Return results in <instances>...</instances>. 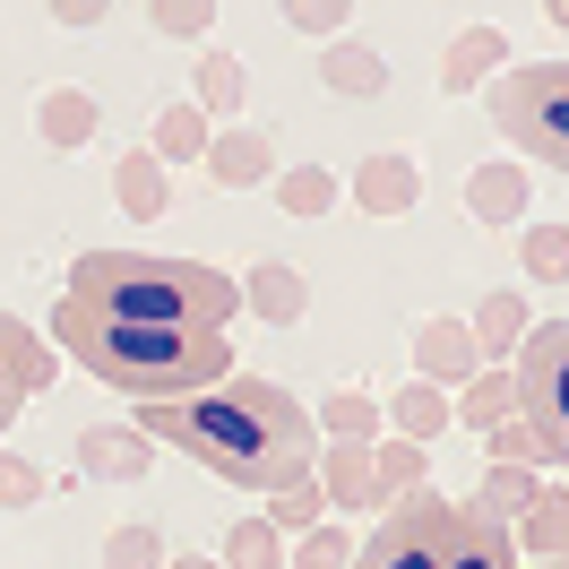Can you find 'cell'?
Returning <instances> with one entry per match:
<instances>
[{
    "label": "cell",
    "instance_id": "1",
    "mask_svg": "<svg viewBox=\"0 0 569 569\" xmlns=\"http://www.w3.org/2000/svg\"><path fill=\"white\" fill-rule=\"evenodd\" d=\"M147 440H173L181 458H199L233 492H284L320 466V423L268 380H216L173 406H139Z\"/></svg>",
    "mask_w": 569,
    "mask_h": 569
},
{
    "label": "cell",
    "instance_id": "2",
    "mask_svg": "<svg viewBox=\"0 0 569 569\" xmlns=\"http://www.w3.org/2000/svg\"><path fill=\"white\" fill-rule=\"evenodd\" d=\"M52 346L104 380L112 397H139V406H173V397H199L216 380H233V346L216 328H139V320H96L61 302L52 311Z\"/></svg>",
    "mask_w": 569,
    "mask_h": 569
},
{
    "label": "cell",
    "instance_id": "3",
    "mask_svg": "<svg viewBox=\"0 0 569 569\" xmlns=\"http://www.w3.org/2000/svg\"><path fill=\"white\" fill-rule=\"evenodd\" d=\"M70 302L96 320H139V328H216L242 311V284L199 259H164V250H87L70 268Z\"/></svg>",
    "mask_w": 569,
    "mask_h": 569
},
{
    "label": "cell",
    "instance_id": "4",
    "mask_svg": "<svg viewBox=\"0 0 569 569\" xmlns=\"http://www.w3.org/2000/svg\"><path fill=\"white\" fill-rule=\"evenodd\" d=\"M492 121L527 164L569 173V61H527L492 78Z\"/></svg>",
    "mask_w": 569,
    "mask_h": 569
},
{
    "label": "cell",
    "instance_id": "5",
    "mask_svg": "<svg viewBox=\"0 0 569 569\" xmlns=\"http://www.w3.org/2000/svg\"><path fill=\"white\" fill-rule=\"evenodd\" d=\"M509 389H518V423L535 431L543 466H569V320H543L518 337Z\"/></svg>",
    "mask_w": 569,
    "mask_h": 569
},
{
    "label": "cell",
    "instance_id": "6",
    "mask_svg": "<svg viewBox=\"0 0 569 569\" xmlns=\"http://www.w3.org/2000/svg\"><path fill=\"white\" fill-rule=\"evenodd\" d=\"M449 535H458V500L406 492V500H389V518L355 543L346 569H440L449 561Z\"/></svg>",
    "mask_w": 569,
    "mask_h": 569
},
{
    "label": "cell",
    "instance_id": "7",
    "mask_svg": "<svg viewBox=\"0 0 569 569\" xmlns=\"http://www.w3.org/2000/svg\"><path fill=\"white\" fill-rule=\"evenodd\" d=\"M43 380H52V355H43V337L18 320V311H0V431L18 423V406H27Z\"/></svg>",
    "mask_w": 569,
    "mask_h": 569
},
{
    "label": "cell",
    "instance_id": "8",
    "mask_svg": "<svg viewBox=\"0 0 569 569\" xmlns=\"http://www.w3.org/2000/svg\"><path fill=\"white\" fill-rule=\"evenodd\" d=\"M415 371H423L431 389L458 397L466 380L483 371V355H475V328H466V320H423V328H415Z\"/></svg>",
    "mask_w": 569,
    "mask_h": 569
},
{
    "label": "cell",
    "instance_id": "9",
    "mask_svg": "<svg viewBox=\"0 0 569 569\" xmlns=\"http://www.w3.org/2000/svg\"><path fill=\"white\" fill-rule=\"evenodd\" d=\"M78 466L87 475H112V483H139L147 466H156V440L139 423H87L78 431Z\"/></svg>",
    "mask_w": 569,
    "mask_h": 569
},
{
    "label": "cell",
    "instance_id": "10",
    "mask_svg": "<svg viewBox=\"0 0 569 569\" xmlns=\"http://www.w3.org/2000/svg\"><path fill=\"white\" fill-rule=\"evenodd\" d=\"M509 543H518V569L569 561V492H535L527 509H518V527H509Z\"/></svg>",
    "mask_w": 569,
    "mask_h": 569
},
{
    "label": "cell",
    "instance_id": "11",
    "mask_svg": "<svg viewBox=\"0 0 569 569\" xmlns=\"http://www.w3.org/2000/svg\"><path fill=\"white\" fill-rule=\"evenodd\" d=\"M440 569H518L509 518H492V509H475V500H466V509H458V535H449V561H440Z\"/></svg>",
    "mask_w": 569,
    "mask_h": 569
},
{
    "label": "cell",
    "instance_id": "12",
    "mask_svg": "<svg viewBox=\"0 0 569 569\" xmlns=\"http://www.w3.org/2000/svg\"><path fill=\"white\" fill-rule=\"evenodd\" d=\"M199 164H208L224 190H250V181H268V173H277V139H268V130H216Z\"/></svg>",
    "mask_w": 569,
    "mask_h": 569
},
{
    "label": "cell",
    "instance_id": "13",
    "mask_svg": "<svg viewBox=\"0 0 569 569\" xmlns=\"http://www.w3.org/2000/svg\"><path fill=\"white\" fill-rule=\"evenodd\" d=\"M311 475H320L328 509H380V492H371V440H328Z\"/></svg>",
    "mask_w": 569,
    "mask_h": 569
},
{
    "label": "cell",
    "instance_id": "14",
    "mask_svg": "<svg viewBox=\"0 0 569 569\" xmlns=\"http://www.w3.org/2000/svg\"><path fill=\"white\" fill-rule=\"evenodd\" d=\"M500 70H509V36H500V27H466V36L440 52V87H449V96H475V87L500 78Z\"/></svg>",
    "mask_w": 569,
    "mask_h": 569
},
{
    "label": "cell",
    "instance_id": "15",
    "mask_svg": "<svg viewBox=\"0 0 569 569\" xmlns=\"http://www.w3.org/2000/svg\"><path fill=\"white\" fill-rule=\"evenodd\" d=\"M242 311H250V320H268V328H293L302 311H311V284L268 259V268H250V277H242Z\"/></svg>",
    "mask_w": 569,
    "mask_h": 569
},
{
    "label": "cell",
    "instance_id": "16",
    "mask_svg": "<svg viewBox=\"0 0 569 569\" xmlns=\"http://www.w3.org/2000/svg\"><path fill=\"white\" fill-rule=\"evenodd\" d=\"M380 423L397 431V440H440V431L458 423V406H449V389H431V380H406V389L389 397V415H380Z\"/></svg>",
    "mask_w": 569,
    "mask_h": 569
},
{
    "label": "cell",
    "instance_id": "17",
    "mask_svg": "<svg viewBox=\"0 0 569 569\" xmlns=\"http://www.w3.org/2000/svg\"><path fill=\"white\" fill-rule=\"evenodd\" d=\"M112 190H121V208L139 216V224H156V216H164V199H173V181H164V156H156V147H130V156L112 164Z\"/></svg>",
    "mask_w": 569,
    "mask_h": 569
},
{
    "label": "cell",
    "instance_id": "18",
    "mask_svg": "<svg viewBox=\"0 0 569 569\" xmlns=\"http://www.w3.org/2000/svg\"><path fill=\"white\" fill-rule=\"evenodd\" d=\"M355 199H362L371 216H406L415 199H423V173H415L406 156H371V164L355 173Z\"/></svg>",
    "mask_w": 569,
    "mask_h": 569
},
{
    "label": "cell",
    "instance_id": "19",
    "mask_svg": "<svg viewBox=\"0 0 569 569\" xmlns=\"http://www.w3.org/2000/svg\"><path fill=\"white\" fill-rule=\"evenodd\" d=\"M320 78H328V96H389V61L371 52V43H328L320 52Z\"/></svg>",
    "mask_w": 569,
    "mask_h": 569
},
{
    "label": "cell",
    "instance_id": "20",
    "mask_svg": "<svg viewBox=\"0 0 569 569\" xmlns=\"http://www.w3.org/2000/svg\"><path fill=\"white\" fill-rule=\"evenodd\" d=\"M466 208L483 224H527V164H483L466 181Z\"/></svg>",
    "mask_w": 569,
    "mask_h": 569
},
{
    "label": "cell",
    "instance_id": "21",
    "mask_svg": "<svg viewBox=\"0 0 569 569\" xmlns=\"http://www.w3.org/2000/svg\"><path fill=\"white\" fill-rule=\"evenodd\" d=\"M36 121H43V147H87L96 121H104V104H96L87 87H52V96L36 104Z\"/></svg>",
    "mask_w": 569,
    "mask_h": 569
},
{
    "label": "cell",
    "instance_id": "22",
    "mask_svg": "<svg viewBox=\"0 0 569 569\" xmlns=\"http://www.w3.org/2000/svg\"><path fill=\"white\" fill-rule=\"evenodd\" d=\"M466 328H475V355L500 362V355H518V337H527V302H518V293H483Z\"/></svg>",
    "mask_w": 569,
    "mask_h": 569
},
{
    "label": "cell",
    "instance_id": "23",
    "mask_svg": "<svg viewBox=\"0 0 569 569\" xmlns=\"http://www.w3.org/2000/svg\"><path fill=\"white\" fill-rule=\"evenodd\" d=\"M371 492H380V509L423 492V440H371Z\"/></svg>",
    "mask_w": 569,
    "mask_h": 569
},
{
    "label": "cell",
    "instance_id": "24",
    "mask_svg": "<svg viewBox=\"0 0 569 569\" xmlns=\"http://www.w3.org/2000/svg\"><path fill=\"white\" fill-rule=\"evenodd\" d=\"M208 139H216V130H208V112H199V104H164L147 147H156L164 164H199V156H208Z\"/></svg>",
    "mask_w": 569,
    "mask_h": 569
},
{
    "label": "cell",
    "instance_id": "25",
    "mask_svg": "<svg viewBox=\"0 0 569 569\" xmlns=\"http://www.w3.org/2000/svg\"><path fill=\"white\" fill-rule=\"evenodd\" d=\"M277 535H311L328 518V492H320V475H302V483H284V492H268V509H259Z\"/></svg>",
    "mask_w": 569,
    "mask_h": 569
},
{
    "label": "cell",
    "instance_id": "26",
    "mask_svg": "<svg viewBox=\"0 0 569 569\" xmlns=\"http://www.w3.org/2000/svg\"><path fill=\"white\" fill-rule=\"evenodd\" d=\"M449 406H458V423L492 431L500 415H518V389H509V371H475V380H466V389L449 397Z\"/></svg>",
    "mask_w": 569,
    "mask_h": 569
},
{
    "label": "cell",
    "instance_id": "27",
    "mask_svg": "<svg viewBox=\"0 0 569 569\" xmlns=\"http://www.w3.org/2000/svg\"><path fill=\"white\" fill-rule=\"evenodd\" d=\"M518 250L535 284H569V224H518Z\"/></svg>",
    "mask_w": 569,
    "mask_h": 569
},
{
    "label": "cell",
    "instance_id": "28",
    "mask_svg": "<svg viewBox=\"0 0 569 569\" xmlns=\"http://www.w3.org/2000/svg\"><path fill=\"white\" fill-rule=\"evenodd\" d=\"M320 431H328V440H380L389 423H380V406H371L362 389H337V397L320 406Z\"/></svg>",
    "mask_w": 569,
    "mask_h": 569
},
{
    "label": "cell",
    "instance_id": "29",
    "mask_svg": "<svg viewBox=\"0 0 569 569\" xmlns=\"http://www.w3.org/2000/svg\"><path fill=\"white\" fill-rule=\"evenodd\" d=\"M277 199H284V216H328L337 208V173L328 164H293V173H277Z\"/></svg>",
    "mask_w": 569,
    "mask_h": 569
},
{
    "label": "cell",
    "instance_id": "30",
    "mask_svg": "<svg viewBox=\"0 0 569 569\" xmlns=\"http://www.w3.org/2000/svg\"><path fill=\"white\" fill-rule=\"evenodd\" d=\"M224 569H284V535L268 518H242V527L224 535Z\"/></svg>",
    "mask_w": 569,
    "mask_h": 569
},
{
    "label": "cell",
    "instance_id": "31",
    "mask_svg": "<svg viewBox=\"0 0 569 569\" xmlns=\"http://www.w3.org/2000/svg\"><path fill=\"white\" fill-rule=\"evenodd\" d=\"M250 96V78H242V61H233V52H208V61H199V112H233Z\"/></svg>",
    "mask_w": 569,
    "mask_h": 569
},
{
    "label": "cell",
    "instance_id": "32",
    "mask_svg": "<svg viewBox=\"0 0 569 569\" xmlns=\"http://www.w3.org/2000/svg\"><path fill=\"white\" fill-rule=\"evenodd\" d=\"M147 27L173 36V43H199L216 27V0H147Z\"/></svg>",
    "mask_w": 569,
    "mask_h": 569
},
{
    "label": "cell",
    "instance_id": "33",
    "mask_svg": "<svg viewBox=\"0 0 569 569\" xmlns=\"http://www.w3.org/2000/svg\"><path fill=\"white\" fill-rule=\"evenodd\" d=\"M535 492H543V483H535V466H492V475H483V500H475V509H492V518H518V509H527Z\"/></svg>",
    "mask_w": 569,
    "mask_h": 569
},
{
    "label": "cell",
    "instance_id": "34",
    "mask_svg": "<svg viewBox=\"0 0 569 569\" xmlns=\"http://www.w3.org/2000/svg\"><path fill=\"white\" fill-rule=\"evenodd\" d=\"M346 561H355V535H346V527H328V518L302 535L293 552H284V569H346Z\"/></svg>",
    "mask_w": 569,
    "mask_h": 569
},
{
    "label": "cell",
    "instance_id": "35",
    "mask_svg": "<svg viewBox=\"0 0 569 569\" xmlns=\"http://www.w3.org/2000/svg\"><path fill=\"white\" fill-rule=\"evenodd\" d=\"M104 569H164V535L156 527H121L104 543Z\"/></svg>",
    "mask_w": 569,
    "mask_h": 569
},
{
    "label": "cell",
    "instance_id": "36",
    "mask_svg": "<svg viewBox=\"0 0 569 569\" xmlns=\"http://www.w3.org/2000/svg\"><path fill=\"white\" fill-rule=\"evenodd\" d=\"M483 449H492V466H543V449H535V431L518 423V415H500V423L483 431Z\"/></svg>",
    "mask_w": 569,
    "mask_h": 569
},
{
    "label": "cell",
    "instance_id": "37",
    "mask_svg": "<svg viewBox=\"0 0 569 569\" xmlns=\"http://www.w3.org/2000/svg\"><path fill=\"white\" fill-rule=\"evenodd\" d=\"M355 18V0H284V27L293 36H337Z\"/></svg>",
    "mask_w": 569,
    "mask_h": 569
},
{
    "label": "cell",
    "instance_id": "38",
    "mask_svg": "<svg viewBox=\"0 0 569 569\" xmlns=\"http://www.w3.org/2000/svg\"><path fill=\"white\" fill-rule=\"evenodd\" d=\"M36 500H43V466H27V458L0 449V509H36Z\"/></svg>",
    "mask_w": 569,
    "mask_h": 569
},
{
    "label": "cell",
    "instance_id": "39",
    "mask_svg": "<svg viewBox=\"0 0 569 569\" xmlns=\"http://www.w3.org/2000/svg\"><path fill=\"white\" fill-rule=\"evenodd\" d=\"M52 18H61V27H104L112 0H52Z\"/></svg>",
    "mask_w": 569,
    "mask_h": 569
},
{
    "label": "cell",
    "instance_id": "40",
    "mask_svg": "<svg viewBox=\"0 0 569 569\" xmlns=\"http://www.w3.org/2000/svg\"><path fill=\"white\" fill-rule=\"evenodd\" d=\"M164 569H224V561H199V552H181V561H164Z\"/></svg>",
    "mask_w": 569,
    "mask_h": 569
},
{
    "label": "cell",
    "instance_id": "41",
    "mask_svg": "<svg viewBox=\"0 0 569 569\" xmlns=\"http://www.w3.org/2000/svg\"><path fill=\"white\" fill-rule=\"evenodd\" d=\"M543 9H552V27H569V0H543Z\"/></svg>",
    "mask_w": 569,
    "mask_h": 569
},
{
    "label": "cell",
    "instance_id": "42",
    "mask_svg": "<svg viewBox=\"0 0 569 569\" xmlns=\"http://www.w3.org/2000/svg\"><path fill=\"white\" fill-rule=\"evenodd\" d=\"M543 569H569V561H543Z\"/></svg>",
    "mask_w": 569,
    "mask_h": 569
}]
</instances>
